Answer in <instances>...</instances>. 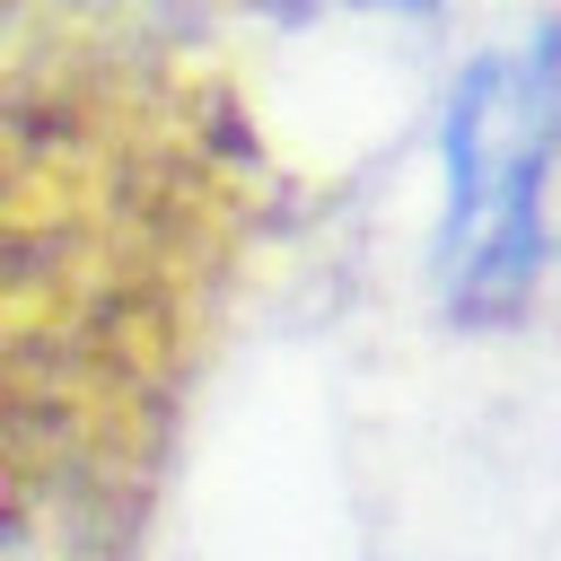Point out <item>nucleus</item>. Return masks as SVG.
Masks as SVG:
<instances>
[{
  "label": "nucleus",
  "instance_id": "3",
  "mask_svg": "<svg viewBox=\"0 0 561 561\" xmlns=\"http://www.w3.org/2000/svg\"><path fill=\"white\" fill-rule=\"evenodd\" d=\"M403 9H412V0H403Z\"/></svg>",
  "mask_w": 561,
  "mask_h": 561
},
{
  "label": "nucleus",
  "instance_id": "1",
  "mask_svg": "<svg viewBox=\"0 0 561 561\" xmlns=\"http://www.w3.org/2000/svg\"><path fill=\"white\" fill-rule=\"evenodd\" d=\"M202 280V175L158 123H0V561L131 552Z\"/></svg>",
  "mask_w": 561,
  "mask_h": 561
},
{
  "label": "nucleus",
  "instance_id": "2",
  "mask_svg": "<svg viewBox=\"0 0 561 561\" xmlns=\"http://www.w3.org/2000/svg\"><path fill=\"white\" fill-rule=\"evenodd\" d=\"M561 131V26H535L526 44L482 53L447 96V307L465 324H491L526 307L535 289V237H543V167Z\"/></svg>",
  "mask_w": 561,
  "mask_h": 561
}]
</instances>
